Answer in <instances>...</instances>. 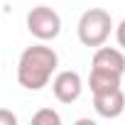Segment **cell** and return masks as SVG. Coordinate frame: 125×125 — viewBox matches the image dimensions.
<instances>
[{"label": "cell", "instance_id": "5b68a950", "mask_svg": "<svg viewBox=\"0 0 125 125\" xmlns=\"http://www.w3.org/2000/svg\"><path fill=\"white\" fill-rule=\"evenodd\" d=\"M93 108L101 118H118L125 110V93L123 88H110V91H98L93 93Z\"/></svg>", "mask_w": 125, "mask_h": 125}, {"label": "cell", "instance_id": "3957f363", "mask_svg": "<svg viewBox=\"0 0 125 125\" xmlns=\"http://www.w3.org/2000/svg\"><path fill=\"white\" fill-rule=\"evenodd\" d=\"M27 30L39 42H52L61 32V17L56 10H52L47 5H37L27 12Z\"/></svg>", "mask_w": 125, "mask_h": 125}, {"label": "cell", "instance_id": "7a4b0ae2", "mask_svg": "<svg viewBox=\"0 0 125 125\" xmlns=\"http://www.w3.org/2000/svg\"><path fill=\"white\" fill-rule=\"evenodd\" d=\"M110 30H113L110 12L103 10V8H91V10H86V12L79 17V25H76L79 42H81L83 47H96V49L108 42Z\"/></svg>", "mask_w": 125, "mask_h": 125}, {"label": "cell", "instance_id": "277c9868", "mask_svg": "<svg viewBox=\"0 0 125 125\" xmlns=\"http://www.w3.org/2000/svg\"><path fill=\"white\" fill-rule=\"evenodd\" d=\"M81 91H83V81H81V74L79 71H59L54 74L52 79V93L59 103H74L81 98Z\"/></svg>", "mask_w": 125, "mask_h": 125}, {"label": "cell", "instance_id": "52a82bcc", "mask_svg": "<svg viewBox=\"0 0 125 125\" xmlns=\"http://www.w3.org/2000/svg\"><path fill=\"white\" fill-rule=\"evenodd\" d=\"M120 81H123V76H118V74H108V71H98V69H91V74H88L91 93L110 91V88H120Z\"/></svg>", "mask_w": 125, "mask_h": 125}, {"label": "cell", "instance_id": "6da1fadb", "mask_svg": "<svg viewBox=\"0 0 125 125\" xmlns=\"http://www.w3.org/2000/svg\"><path fill=\"white\" fill-rule=\"evenodd\" d=\"M59 66V54L47 44H32L20 54L17 61V83L27 91H42Z\"/></svg>", "mask_w": 125, "mask_h": 125}, {"label": "cell", "instance_id": "8992f818", "mask_svg": "<svg viewBox=\"0 0 125 125\" xmlns=\"http://www.w3.org/2000/svg\"><path fill=\"white\" fill-rule=\"evenodd\" d=\"M91 69L123 76L125 74V54L120 49H113V47H98L93 54V61H91Z\"/></svg>", "mask_w": 125, "mask_h": 125}, {"label": "cell", "instance_id": "30bf717a", "mask_svg": "<svg viewBox=\"0 0 125 125\" xmlns=\"http://www.w3.org/2000/svg\"><path fill=\"white\" fill-rule=\"evenodd\" d=\"M115 39H118V44L125 49V20H123V22L115 27Z\"/></svg>", "mask_w": 125, "mask_h": 125}, {"label": "cell", "instance_id": "9c48e42d", "mask_svg": "<svg viewBox=\"0 0 125 125\" xmlns=\"http://www.w3.org/2000/svg\"><path fill=\"white\" fill-rule=\"evenodd\" d=\"M0 125H17V115L8 108H0Z\"/></svg>", "mask_w": 125, "mask_h": 125}, {"label": "cell", "instance_id": "ba28073f", "mask_svg": "<svg viewBox=\"0 0 125 125\" xmlns=\"http://www.w3.org/2000/svg\"><path fill=\"white\" fill-rule=\"evenodd\" d=\"M32 123L34 125H61V115L52 108H42L32 115Z\"/></svg>", "mask_w": 125, "mask_h": 125}]
</instances>
